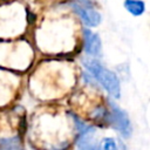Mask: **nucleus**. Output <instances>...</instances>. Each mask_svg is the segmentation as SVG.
Returning a JSON list of instances; mask_svg holds the SVG:
<instances>
[{
	"instance_id": "3",
	"label": "nucleus",
	"mask_w": 150,
	"mask_h": 150,
	"mask_svg": "<svg viewBox=\"0 0 150 150\" xmlns=\"http://www.w3.org/2000/svg\"><path fill=\"white\" fill-rule=\"evenodd\" d=\"M71 8L86 26H88V27H97V26H100V23L102 21V15L95 8L84 7V6H81V5L76 4V2L71 4Z\"/></svg>"
},
{
	"instance_id": "4",
	"label": "nucleus",
	"mask_w": 150,
	"mask_h": 150,
	"mask_svg": "<svg viewBox=\"0 0 150 150\" xmlns=\"http://www.w3.org/2000/svg\"><path fill=\"white\" fill-rule=\"evenodd\" d=\"M83 46L84 52L93 57H97L102 52V41L97 33L86 28L83 29Z\"/></svg>"
},
{
	"instance_id": "1",
	"label": "nucleus",
	"mask_w": 150,
	"mask_h": 150,
	"mask_svg": "<svg viewBox=\"0 0 150 150\" xmlns=\"http://www.w3.org/2000/svg\"><path fill=\"white\" fill-rule=\"evenodd\" d=\"M82 64L90 73V75L96 80L97 83L114 98L121 97V83L120 79L112 70L105 68L96 59H83Z\"/></svg>"
},
{
	"instance_id": "6",
	"label": "nucleus",
	"mask_w": 150,
	"mask_h": 150,
	"mask_svg": "<svg viewBox=\"0 0 150 150\" xmlns=\"http://www.w3.org/2000/svg\"><path fill=\"white\" fill-rule=\"evenodd\" d=\"M0 150H23L19 136L0 137Z\"/></svg>"
},
{
	"instance_id": "8",
	"label": "nucleus",
	"mask_w": 150,
	"mask_h": 150,
	"mask_svg": "<svg viewBox=\"0 0 150 150\" xmlns=\"http://www.w3.org/2000/svg\"><path fill=\"white\" fill-rule=\"evenodd\" d=\"M76 148H77V150H98V145H96L95 143L91 142L90 135L80 137Z\"/></svg>"
},
{
	"instance_id": "7",
	"label": "nucleus",
	"mask_w": 150,
	"mask_h": 150,
	"mask_svg": "<svg viewBox=\"0 0 150 150\" xmlns=\"http://www.w3.org/2000/svg\"><path fill=\"white\" fill-rule=\"evenodd\" d=\"M98 150H127V146L121 139L114 137H104L98 144Z\"/></svg>"
},
{
	"instance_id": "5",
	"label": "nucleus",
	"mask_w": 150,
	"mask_h": 150,
	"mask_svg": "<svg viewBox=\"0 0 150 150\" xmlns=\"http://www.w3.org/2000/svg\"><path fill=\"white\" fill-rule=\"evenodd\" d=\"M123 6L132 16H141L145 12V2L143 0H124Z\"/></svg>"
},
{
	"instance_id": "2",
	"label": "nucleus",
	"mask_w": 150,
	"mask_h": 150,
	"mask_svg": "<svg viewBox=\"0 0 150 150\" xmlns=\"http://www.w3.org/2000/svg\"><path fill=\"white\" fill-rule=\"evenodd\" d=\"M109 125H111V128L123 138H129L132 134V125L127 111L112 102H110L109 108Z\"/></svg>"
},
{
	"instance_id": "9",
	"label": "nucleus",
	"mask_w": 150,
	"mask_h": 150,
	"mask_svg": "<svg viewBox=\"0 0 150 150\" xmlns=\"http://www.w3.org/2000/svg\"><path fill=\"white\" fill-rule=\"evenodd\" d=\"M74 2H76V4L81 5V6H84V7L94 8V6H93V2H91V0H75Z\"/></svg>"
}]
</instances>
